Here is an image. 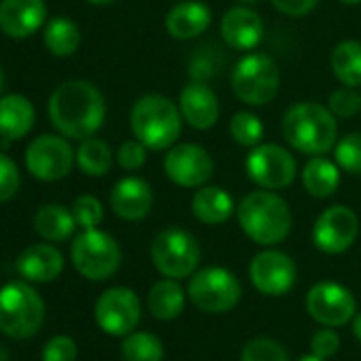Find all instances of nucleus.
Masks as SVG:
<instances>
[{"instance_id": "09e8293b", "label": "nucleus", "mask_w": 361, "mask_h": 361, "mask_svg": "<svg viewBox=\"0 0 361 361\" xmlns=\"http://www.w3.org/2000/svg\"><path fill=\"white\" fill-rule=\"evenodd\" d=\"M240 3H247V5H251V3H255V0H240Z\"/></svg>"}, {"instance_id": "0eeeda50", "label": "nucleus", "mask_w": 361, "mask_h": 361, "mask_svg": "<svg viewBox=\"0 0 361 361\" xmlns=\"http://www.w3.org/2000/svg\"><path fill=\"white\" fill-rule=\"evenodd\" d=\"M279 68L264 54L245 56L232 73L234 94L251 106H264L272 102L279 94Z\"/></svg>"}, {"instance_id": "6e6552de", "label": "nucleus", "mask_w": 361, "mask_h": 361, "mask_svg": "<svg viewBox=\"0 0 361 361\" xmlns=\"http://www.w3.org/2000/svg\"><path fill=\"white\" fill-rule=\"evenodd\" d=\"M151 259L164 276L185 279L200 264V247L190 232L180 228H168L153 238Z\"/></svg>"}, {"instance_id": "49530a36", "label": "nucleus", "mask_w": 361, "mask_h": 361, "mask_svg": "<svg viewBox=\"0 0 361 361\" xmlns=\"http://www.w3.org/2000/svg\"><path fill=\"white\" fill-rule=\"evenodd\" d=\"M300 361H323V359L317 357V355H310V357H304V359H300Z\"/></svg>"}, {"instance_id": "4468645a", "label": "nucleus", "mask_w": 361, "mask_h": 361, "mask_svg": "<svg viewBox=\"0 0 361 361\" xmlns=\"http://www.w3.org/2000/svg\"><path fill=\"white\" fill-rule=\"evenodd\" d=\"M359 234V219L357 215L342 204L325 209L312 228V240L319 251L338 255L350 249Z\"/></svg>"}, {"instance_id": "f03ea898", "label": "nucleus", "mask_w": 361, "mask_h": 361, "mask_svg": "<svg viewBox=\"0 0 361 361\" xmlns=\"http://www.w3.org/2000/svg\"><path fill=\"white\" fill-rule=\"evenodd\" d=\"M283 136L300 153L323 155L338 142V123L319 102H298L283 115Z\"/></svg>"}, {"instance_id": "39448f33", "label": "nucleus", "mask_w": 361, "mask_h": 361, "mask_svg": "<svg viewBox=\"0 0 361 361\" xmlns=\"http://www.w3.org/2000/svg\"><path fill=\"white\" fill-rule=\"evenodd\" d=\"M45 319V302L28 283L13 281L0 289V331L24 340L35 336Z\"/></svg>"}, {"instance_id": "37998d69", "label": "nucleus", "mask_w": 361, "mask_h": 361, "mask_svg": "<svg viewBox=\"0 0 361 361\" xmlns=\"http://www.w3.org/2000/svg\"><path fill=\"white\" fill-rule=\"evenodd\" d=\"M90 5H98V7H102V5H111L113 0H87Z\"/></svg>"}, {"instance_id": "f704fd0d", "label": "nucleus", "mask_w": 361, "mask_h": 361, "mask_svg": "<svg viewBox=\"0 0 361 361\" xmlns=\"http://www.w3.org/2000/svg\"><path fill=\"white\" fill-rule=\"evenodd\" d=\"M243 361H289L281 344L268 338L251 340L243 350Z\"/></svg>"}, {"instance_id": "6ab92c4d", "label": "nucleus", "mask_w": 361, "mask_h": 361, "mask_svg": "<svg viewBox=\"0 0 361 361\" xmlns=\"http://www.w3.org/2000/svg\"><path fill=\"white\" fill-rule=\"evenodd\" d=\"M178 109L183 119L196 130H211L219 119V100L202 81L188 83L180 92Z\"/></svg>"}, {"instance_id": "4be33fe9", "label": "nucleus", "mask_w": 361, "mask_h": 361, "mask_svg": "<svg viewBox=\"0 0 361 361\" xmlns=\"http://www.w3.org/2000/svg\"><path fill=\"white\" fill-rule=\"evenodd\" d=\"M211 9L200 0H185L166 13V32L176 41H190L200 37L211 26Z\"/></svg>"}, {"instance_id": "f8f14e48", "label": "nucleus", "mask_w": 361, "mask_h": 361, "mask_svg": "<svg viewBox=\"0 0 361 361\" xmlns=\"http://www.w3.org/2000/svg\"><path fill=\"white\" fill-rule=\"evenodd\" d=\"M164 172L172 183L180 188H202L215 172V161L204 147L180 142L170 147L166 153Z\"/></svg>"}, {"instance_id": "cd10ccee", "label": "nucleus", "mask_w": 361, "mask_h": 361, "mask_svg": "<svg viewBox=\"0 0 361 361\" xmlns=\"http://www.w3.org/2000/svg\"><path fill=\"white\" fill-rule=\"evenodd\" d=\"M43 43L56 58H71L81 45V30L68 18H54L45 24Z\"/></svg>"}, {"instance_id": "72a5a7b5", "label": "nucleus", "mask_w": 361, "mask_h": 361, "mask_svg": "<svg viewBox=\"0 0 361 361\" xmlns=\"http://www.w3.org/2000/svg\"><path fill=\"white\" fill-rule=\"evenodd\" d=\"M73 217L77 221L79 228L83 230H92V228H98L102 224V217H104V211H102V204L98 198L85 194V196H79L75 202H73Z\"/></svg>"}, {"instance_id": "dca6fc26", "label": "nucleus", "mask_w": 361, "mask_h": 361, "mask_svg": "<svg viewBox=\"0 0 361 361\" xmlns=\"http://www.w3.org/2000/svg\"><path fill=\"white\" fill-rule=\"evenodd\" d=\"M251 283L266 295H283L295 283V264L289 255L281 251H262L253 257Z\"/></svg>"}, {"instance_id": "f3484780", "label": "nucleus", "mask_w": 361, "mask_h": 361, "mask_svg": "<svg viewBox=\"0 0 361 361\" xmlns=\"http://www.w3.org/2000/svg\"><path fill=\"white\" fill-rule=\"evenodd\" d=\"M45 0H3L0 3V30L9 39H28L45 26Z\"/></svg>"}, {"instance_id": "f257e3e1", "label": "nucleus", "mask_w": 361, "mask_h": 361, "mask_svg": "<svg viewBox=\"0 0 361 361\" xmlns=\"http://www.w3.org/2000/svg\"><path fill=\"white\" fill-rule=\"evenodd\" d=\"M51 126L66 138L85 140L94 136L106 117V104L102 92L83 79L64 81L49 96Z\"/></svg>"}, {"instance_id": "a19ab883", "label": "nucleus", "mask_w": 361, "mask_h": 361, "mask_svg": "<svg viewBox=\"0 0 361 361\" xmlns=\"http://www.w3.org/2000/svg\"><path fill=\"white\" fill-rule=\"evenodd\" d=\"M272 7L279 9L285 16H293V18H302L306 13H310L319 0H270Z\"/></svg>"}, {"instance_id": "393cba45", "label": "nucleus", "mask_w": 361, "mask_h": 361, "mask_svg": "<svg viewBox=\"0 0 361 361\" xmlns=\"http://www.w3.org/2000/svg\"><path fill=\"white\" fill-rule=\"evenodd\" d=\"M302 185L314 198H329L340 185V168L327 157L312 155L302 170Z\"/></svg>"}, {"instance_id": "c756f323", "label": "nucleus", "mask_w": 361, "mask_h": 361, "mask_svg": "<svg viewBox=\"0 0 361 361\" xmlns=\"http://www.w3.org/2000/svg\"><path fill=\"white\" fill-rule=\"evenodd\" d=\"M77 164H79L81 172L87 176H104L113 166L111 147L104 140L90 136V138L81 140V145L77 149Z\"/></svg>"}, {"instance_id": "58836bf2", "label": "nucleus", "mask_w": 361, "mask_h": 361, "mask_svg": "<svg viewBox=\"0 0 361 361\" xmlns=\"http://www.w3.org/2000/svg\"><path fill=\"white\" fill-rule=\"evenodd\" d=\"M147 159V147L140 140H126L117 149V164L123 170H138Z\"/></svg>"}, {"instance_id": "a878e982", "label": "nucleus", "mask_w": 361, "mask_h": 361, "mask_svg": "<svg viewBox=\"0 0 361 361\" xmlns=\"http://www.w3.org/2000/svg\"><path fill=\"white\" fill-rule=\"evenodd\" d=\"M77 228V221L73 217V211L60 207V204H45L35 215V230L41 238L51 243H64L73 236Z\"/></svg>"}, {"instance_id": "c03bdc74", "label": "nucleus", "mask_w": 361, "mask_h": 361, "mask_svg": "<svg viewBox=\"0 0 361 361\" xmlns=\"http://www.w3.org/2000/svg\"><path fill=\"white\" fill-rule=\"evenodd\" d=\"M0 361H9V353L3 344H0Z\"/></svg>"}, {"instance_id": "20e7f679", "label": "nucleus", "mask_w": 361, "mask_h": 361, "mask_svg": "<svg viewBox=\"0 0 361 361\" xmlns=\"http://www.w3.org/2000/svg\"><path fill=\"white\" fill-rule=\"evenodd\" d=\"M130 128L136 140H140L147 149L161 151L170 149L183 128V115L180 109L161 94L140 96L130 113Z\"/></svg>"}, {"instance_id": "9d476101", "label": "nucleus", "mask_w": 361, "mask_h": 361, "mask_svg": "<svg viewBox=\"0 0 361 361\" xmlns=\"http://www.w3.org/2000/svg\"><path fill=\"white\" fill-rule=\"evenodd\" d=\"M247 174L264 190H283L293 183L298 174L293 155L281 145H257L247 155Z\"/></svg>"}, {"instance_id": "ddd939ff", "label": "nucleus", "mask_w": 361, "mask_h": 361, "mask_svg": "<svg viewBox=\"0 0 361 361\" xmlns=\"http://www.w3.org/2000/svg\"><path fill=\"white\" fill-rule=\"evenodd\" d=\"M100 329L111 336H128L140 321V302L132 289L113 287L106 289L94 308Z\"/></svg>"}, {"instance_id": "e433bc0d", "label": "nucleus", "mask_w": 361, "mask_h": 361, "mask_svg": "<svg viewBox=\"0 0 361 361\" xmlns=\"http://www.w3.org/2000/svg\"><path fill=\"white\" fill-rule=\"evenodd\" d=\"M329 111L338 117H353L357 111H361V96L348 85L338 87L329 96Z\"/></svg>"}, {"instance_id": "de8ad7c7", "label": "nucleus", "mask_w": 361, "mask_h": 361, "mask_svg": "<svg viewBox=\"0 0 361 361\" xmlns=\"http://www.w3.org/2000/svg\"><path fill=\"white\" fill-rule=\"evenodd\" d=\"M3 87H5V73L0 68V92H3Z\"/></svg>"}, {"instance_id": "79ce46f5", "label": "nucleus", "mask_w": 361, "mask_h": 361, "mask_svg": "<svg viewBox=\"0 0 361 361\" xmlns=\"http://www.w3.org/2000/svg\"><path fill=\"white\" fill-rule=\"evenodd\" d=\"M353 334H355V338L361 342V314L355 317V321H353Z\"/></svg>"}, {"instance_id": "c9c22d12", "label": "nucleus", "mask_w": 361, "mask_h": 361, "mask_svg": "<svg viewBox=\"0 0 361 361\" xmlns=\"http://www.w3.org/2000/svg\"><path fill=\"white\" fill-rule=\"evenodd\" d=\"M20 185H22V176L16 161L5 153H0V204L9 202L20 192Z\"/></svg>"}, {"instance_id": "aec40b11", "label": "nucleus", "mask_w": 361, "mask_h": 361, "mask_svg": "<svg viewBox=\"0 0 361 361\" xmlns=\"http://www.w3.org/2000/svg\"><path fill=\"white\" fill-rule=\"evenodd\" d=\"M221 37L232 49L249 51L264 37L262 18L249 7H232L221 20Z\"/></svg>"}, {"instance_id": "2eb2a0df", "label": "nucleus", "mask_w": 361, "mask_h": 361, "mask_svg": "<svg viewBox=\"0 0 361 361\" xmlns=\"http://www.w3.org/2000/svg\"><path fill=\"white\" fill-rule=\"evenodd\" d=\"M306 308L314 321L329 327H338L355 317V298L346 287L325 281L308 291Z\"/></svg>"}, {"instance_id": "ea45409f", "label": "nucleus", "mask_w": 361, "mask_h": 361, "mask_svg": "<svg viewBox=\"0 0 361 361\" xmlns=\"http://www.w3.org/2000/svg\"><path fill=\"white\" fill-rule=\"evenodd\" d=\"M310 346H312V353H314L317 357L327 359V357L336 355V350H338V346H340V338H338V334L331 331V329H321V331H317V334L312 336Z\"/></svg>"}, {"instance_id": "4c0bfd02", "label": "nucleus", "mask_w": 361, "mask_h": 361, "mask_svg": "<svg viewBox=\"0 0 361 361\" xmlns=\"http://www.w3.org/2000/svg\"><path fill=\"white\" fill-rule=\"evenodd\" d=\"M75 359H77V344L68 336H56L43 348V361H75Z\"/></svg>"}, {"instance_id": "412c9836", "label": "nucleus", "mask_w": 361, "mask_h": 361, "mask_svg": "<svg viewBox=\"0 0 361 361\" xmlns=\"http://www.w3.org/2000/svg\"><path fill=\"white\" fill-rule=\"evenodd\" d=\"M64 270L62 253L45 243L30 245L18 257V272L30 283H51Z\"/></svg>"}, {"instance_id": "473e14b6", "label": "nucleus", "mask_w": 361, "mask_h": 361, "mask_svg": "<svg viewBox=\"0 0 361 361\" xmlns=\"http://www.w3.org/2000/svg\"><path fill=\"white\" fill-rule=\"evenodd\" d=\"M338 168L348 174H361V132H350L334 145Z\"/></svg>"}, {"instance_id": "a18cd8bd", "label": "nucleus", "mask_w": 361, "mask_h": 361, "mask_svg": "<svg viewBox=\"0 0 361 361\" xmlns=\"http://www.w3.org/2000/svg\"><path fill=\"white\" fill-rule=\"evenodd\" d=\"M338 3H342V5H359L361 0H338Z\"/></svg>"}, {"instance_id": "9b49d317", "label": "nucleus", "mask_w": 361, "mask_h": 361, "mask_svg": "<svg viewBox=\"0 0 361 361\" xmlns=\"http://www.w3.org/2000/svg\"><path fill=\"white\" fill-rule=\"evenodd\" d=\"M240 283L226 268H204L190 281L192 302L207 312H226L240 300Z\"/></svg>"}, {"instance_id": "7ed1b4c3", "label": "nucleus", "mask_w": 361, "mask_h": 361, "mask_svg": "<svg viewBox=\"0 0 361 361\" xmlns=\"http://www.w3.org/2000/svg\"><path fill=\"white\" fill-rule=\"evenodd\" d=\"M238 221L243 232L257 245L272 247L283 243L291 232V211L274 192L259 190L247 194L238 204Z\"/></svg>"}, {"instance_id": "b1692460", "label": "nucleus", "mask_w": 361, "mask_h": 361, "mask_svg": "<svg viewBox=\"0 0 361 361\" xmlns=\"http://www.w3.org/2000/svg\"><path fill=\"white\" fill-rule=\"evenodd\" d=\"M234 200L232 196L215 185H202L192 200V211L198 221L207 226H219L228 221L234 213Z\"/></svg>"}, {"instance_id": "5701e85b", "label": "nucleus", "mask_w": 361, "mask_h": 361, "mask_svg": "<svg viewBox=\"0 0 361 361\" xmlns=\"http://www.w3.org/2000/svg\"><path fill=\"white\" fill-rule=\"evenodd\" d=\"M37 113L32 102L22 94H7L0 98V136L7 140L24 138L35 126Z\"/></svg>"}, {"instance_id": "423d86ee", "label": "nucleus", "mask_w": 361, "mask_h": 361, "mask_svg": "<svg viewBox=\"0 0 361 361\" xmlns=\"http://www.w3.org/2000/svg\"><path fill=\"white\" fill-rule=\"evenodd\" d=\"M71 259L77 272L90 281H104L113 276L121 264V249L117 240L98 230H83L71 247Z\"/></svg>"}, {"instance_id": "7c9ffc66", "label": "nucleus", "mask_w": 361, "mask_h": 361, "mask_svg": "<svg viewBox=\"0 0 361 361\" xmlns=\"http://www.w3.org/2000/svg\"><path fill=\"white\" fill-rule=\"evenodd\" d=\"M121 355L126 361H161L164 346L155 336L147 331H138L126 336L121 344Z\"/></svg>"}, {"instance_id": "2f4dec72", "label": "nucleus", "mask_w": 361, "mask_h": 361, "mask_svg": "<svg viewBox=\"0 0 361 361\" xmlns=\"http://www.w3.org/2000/svg\"><path fill=\"white\" fill-rule=\"evenodd\" d=\"M230 134L243 147H257L264 136V123L257 115L240 111L230 121Z\"/></svg>"}, {"instance_id": "1a4fd4ad", "label": "nucleus", "mask_w": 361, "mask_h": 361, "mask_svg": "<svg viewBox=\"0 0 361 361\" xmlns=\"http://www.w3.org/2000/svg\"><path fill=\"white\" fill-rule=\"evenodd\" d=\"M24 161L35 178L54 183V180H62L71 174L77 153L66 138L58 134H43L28 145Z\"/></svg>"}, {"instance_id": "bb28decb", "label": "nucleus", "mask_w": 361, "mask_h": 361, "mask_svg": "<svg viewBox=\"0 0 361 361\" xmlns=\"http://www.w3.org/2000/svg\"><path fill=\"white\" fill-rule=\"evenodd\" d=\"M149 310L159 321H172L185 306V291L176 283V279H164L155 283L149 291Z\"/></svg>"}, {"instance_id": "c85d7f7f", "label": "nucleus", "mask_w": 361, "mask_h": 361, "mask_svg": "<svg viewBox=\"0 0 361 361\" xmlns=\"http://www.w3.org/2000/svg\"><path fill=\"white\" fill-rule=\"evenodd\" d=\"M331 71L342 85H361V43L342 41L331 51Z\"/></svg>"}, {"instance_id": "a211bd4d", "label": "nucleus", "mask_w": 361, "mask_h": 361, "mask_svg": "<svg viewBox=\"0 0 361 361\" xmlns=\"http://www.w3.org/2000/svg\"><path fill=\"white\" fill-rule=\"evenodd\" d=\"M111 207L119 219L140 221L149 215L153 207V192L145 178L126 176L117 180L111 192Z\"/></svg>"}]
</instances>
